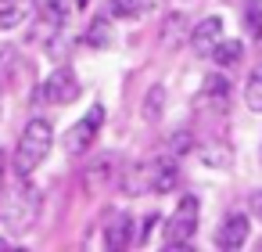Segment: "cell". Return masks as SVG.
Listing matches in <instances>:
<instances>
[{
	"instance_id": "cell-11",
	"label": "cell",
	"mask_w": 262,
	"mask_h": 252,
	"mask_svg": "<svg viewBox=\"0 0 262 252\" xmlns=\"http://www.w3.org/2000/svg\"><path fill=\"white\" fill-rule=\"evenodd\" d=\"M129 241H133V216L115 212L104 227V245L108 248H129Z\"/></svg>"
},
{
	"instance_id": "cell-27",
	"label": "cell",
	"mask_w": 262,
	"mask_h": 252,
	"mask_svg": "<svg viewBox=\"0 0 262 252\" xmlns=\"http://www.w3.org/2000/svg\"><path fill=\"white\" fill-rule=\"evenodd\" d=\"M0 252H15V245H8L4 238H0Z\"/></svg>"
},
{
	"instance_id": "cell-5",
	"label": "cell",
	"mask_w": 262,
	"mask_h": 252,
	"mask_svg": "<svg viewBox=\"0 0 262 252\" xmlns=\"http://www.w3.org/2000/svg\"><path fill=\"white\" fill-rule=\"evenodd\" d=\"M79 76L69 69V65H61V69H54L51 76H47V83H43V101L47 105H72L76 98H79Z\"/></svg>"
},
{
	"instance_id": "cell-10",
	"label": "cell",
	"mask_w": 262,
	"mask_h": 252,
	"mask_svg": "<svg viewBox=\"0 0 262 252\" xmlns=\"http://www.w3.org/2000/svg\"><path fill=\"white\" fill-rule=\"evenodd\" d=\"M115 177H119V159H115L112 151L97 155V159L86 166V184H90V187H108Z\"/></svg>"
},
{
	"instance_id": "cell-17",
	"label": "cell",
	"mask_w": 262,
	"mask_h": 252,
	"mask_svg": "<svg viewBox=\"0 0 262 252\" xmlns=\"http://www.w3.org/2000/svg\"><path fill=\"white\" fill-rule=\"evenodd\" d=\"M201 159L215 169H226V166H233V148L230 144H201Z\"/></svg>"
},
{
	"instance_id": "cell-14",
	"label": "cell",
	"mask_w": 262,
	"mask_h": 252,
	"mask_svg": "<svg viewBox=\"0 0 262 252\" xmlns=\"http://www.w3.org/2000/svg\"><path fill=\"white\" fill-rule=\"evenodd\" d=\"M208 58H212L215 65H223V69H233V65L244 58V44H241V40H219Z\"/></svg>"
},
{
	"instance_id": "cell-23",
	"label": "cell",
	"mask_w": 262,
	"mask_h": 252,
	"mask_svg": "<svg viewBox=\"0 0 262 252\" xmlns=\"http://www.w3.org/2000/svg\"><path fill=\"white\" fill-rule=\"evenodd\" d=\"M190 148H194V137H190L187 130H180L176 137H169V151H172V155H183V151H190Z\"/></svg>"
},
{
	"instance_id": "cell-12",
	"label": "cell",
	"mask_w": 262,
	"mask_h": 252,
	"mask_svg": "<svg viewBox=\"0 0 262 252\" xmlns=\"http://www.w3.org/2000/svg\"><path fill=\"white\" fill-rule=\"evenodd\" d=\"M119 184H122L126 195H144V191H151V162H147V166H126L122 177H119Z\"/></svg>"
},
{
	"instance_id": "cell-2",
	"label": "cell",
	"mask_w": 262,
	"mask_h": 252,
	"mask_svg": "<svg viewBox=\"0 0 262 252\" xmlns=\"http://www.w3.org/2000/svg\"><path fill=\"white\" fill-rule=\"evenodd\" d=\"M198 220H201V205H198V198H194V195H183L180 205H176V212L165 220V241H169V248L183 252L187 241H190L194 230H198Z\"/></svg>"
},
{
	"instance_id": "cell-24",
	"label": "cell",
	"mask_w": 262,
	"mask_h": 252,
	"mask_svg": "<svg viewBox=\"0 0 262 252\" xmlns=\"http://www.w3.org/2000/svg\"><path fill=\"white\" fill-rule=\"evenodd\" d=\"M8 69H11V51H4V54H0V87L8 83Z\"/></svg>"
},
{
	"instance_id": "cell-19",
	"label": "cell",
	"mask_w": 262,
	"mask_h": 252,
	"mask_svg": "<svg viewBox=\"0 0 262 252\" xmlns=\"http://www.w3.org/2000/svg\"><path fill=\"white\" fill-rule=\"evenodd\" d=\"M244 101H248V108H251V112H262V65H255V72L248 76Z\"/></svg>"
},
{
	"instance_id": "cell-21",
	"label": "cell",
	"mask_w": 262,
	"mask_h": 252,
	"mask_svg": "<svg viewBox=\"0 0 262 252\" xmlns=\"http://www.w3.org/2000/svg\"><path fill=\"white\" fill-rule=\"evenodd\" d=\"M180 33H183V15H176V11H172V15L165 18V26H162V44H165V47H169V44L176 47Z\"/></svg>"
},
{
	"instance_id": "cell-13",
	"label": "cell",
	"mask_w": 262,
	"mask_h": 252,
	"mask_svg": "<svg viewBox=\"0 0 262 252\" xmlns=\"http://www.w3.org/2000/svg\"><path fill=\"white\" fill-rule=\"evenodd\" d=\"M140 115H144V123H158V119L165 115V87H162V83H155V87L144 94Z\"/></svg>"
},
{
	"instance_id": "cell-25",
	"label": "cell",
	"mask_w": 262,
	"mask_h": 252,
	"mask_svg": "<svg viewBox=\"0 0 262 252\" xmlns=\"http://www.w3.org/2000/svg\"><path fill=\"white\" fill-rule=\"evenodd\" d=\"M155 220H158V216H147V220L140 223V230H137V238H140V241H147V234H151V227H155Z\"/></svg>"
},
{
	"instance_id": "cell-26",
	"label": "cell",
	"mask_w": 262,
	"mask_h": 252,
	"mask_svg": "<svg viewBox=\"0 0 262 252\" xmlns=\"http://www.w3.org/2000/svg\"><path fill=\"white\" fill-rule=\"evenodd\" d=\"M248 205H251V212H255V216L262 220V187H258V191L251 195V202H248Z\"/></svg>"
},
{
	"instance_id": "cell-22",
	"label": "cell",
	"mask_w": 262,
	"mask_h": 252,
	"mask_svg": "<svg viewBox=\"0 0 262 252\" xmlns=\"http://www.w3.org/2000/svg\"><path fill=\"white\" fill-rule=\"evenodd\" d=\"M144 4H147V0H112V8H115L119 18H133V15H140Z\"/></svg>"
},
{
	"instance_id": "cell-8",
	"label": "cell",
	"mask_w": 262,
	"mask_h": 252,
	"mask_svg": "<svg viewBox=\"0 0 262 252\" xmlns=\"http://www.w3.org/2000/svg\"><path fill=\"white\" fill-rule=\"evenodd\" d=\"M248 234H251V223H248V216H241V212H230V216L219 223V230H215V245H219V248H241V245L248 241Z\"/></svg>"
},
{
	"instance_id": "cell-28",
	"label": "cell",
	"mask_w": 262,
	"mask_h": 252,
	"mask_svg": "<svg viewBox=\"0 0 262 252\" xmlns=\"http://www.w3.org/2000/svg\"><path fill=\"white\" fill-rule=\"evenodd\" d=\"M4 162H8V159H4V151H0V173H4Z\"/></svg>"
},
{
	"instance_id": "cell-7",
	"label": "cell",
	"mask_w": 262,
	"mask_h": 252,
	"mask_svg": "<svg viewBox=\"0 0 262 252\" xmlns=\"http://www.w3.org/2000/svg\"><path fill=\"white\" fill-rule=\"evenodd\" d=\"M219 40H223V18H219V15L201 18V22L194 26V33H190V47H194V54H201V58H208Z\"/></svg>"
},
{
	"instance_id": "cell-4",
	"label": "cell",
	"mask_w": 262,
	"mask_h": 252,
	"mask_svg": "<svg viewBox=\"0 0 262 252\" xmlns=\"http://www.w3.org/2000/svg\"><path fill=\"white\" fill-rule=\"evenodd\" d=\"M230 101H233V83H230L226 76H219V72H212V76L201 83V90H198V108H201V112L223 115V112L230 108Z\"/></svg>"
},
{
	"instance_id": "cell-16",
	"label": "cell",
	"mask_w": 262,
	"mask_h": 252,
	"mask_svg": "<svg viewBox=\"0 0 262 252\" xmlns=\"http://www.w3.org/2000/svg\"><path fill=\"white\" fill-rule=\"evenodd\" d=\"M22 18H26V4H22V0H0V33L18 29Z\"/></svg>"
},
{
	"instance_id": "cell-3",
	"label": "cell",
	"mask_w": 262,
	"mask_h": 252,
	"mask_svg": "<svg viewBox=\"0 0 262 252\" xmlns=\"http://www.w3.org/2000/svg\"><path fill=\"white\" fill-rule=\"evenodd\" d=\"M36 216H40V195H36L33 187H18V191L11 195L8 209H4L8 230H11V234H26V230L36 223Z\"/></svg>"
},
{
	"instance_id": "cell-20",
	"label": "cell",
	"mask_w": 262,
	"mask_h": 252,
	"mask_svg": "<svg viewBox=\"0 0 262 252\" xmlns=\"http://www.w3.org/2000/svg\"><path fill=\"white\" fill-rule=\"evenodd\" d=\"M244 29H248V36L262 40V0H248V11H244Z\"/></svg>"
},
{
	"instance_id": "cell-15",
	"label": "cell",
	"mask_w": 262,
	"mask_h": 252,
	"mask_svg": "<svg viewBox=\"0 0 262 252\" xmlns=\"http://www.w3.org/2000/svg\"><path fill=\"white\" fill-rule=\"evenodd\" d=\"M33 8L51 26H65V18H69V0H33Z\"/></svg>"
},
{
	"instance_id": "cell-18",
	"label": "cell",
	"mask_w": 262,
	"mask_h": 252,
	"mask_svg": "<svg viewBox=\"0 0 262 252\" xmlns=\"http://www.w3.org/2000/svg\"><path fill=\"white\" fill-rule=\"evenodd\" d=\"M86 44L97 47V51L112 47V22H108V18H94L90 29H86Z\"/></svg>"
},
{
	"instance_id": "cell-1",
	"label": "cell",
	"mask_w": 262,
	"mask_h": 252,
	"mask_svg": "<svg viewBox=\"0 0 262 252\" xmlns=\"http://www.w3.org/2000/svg\"><path fill=\"white\" fill-rule=\"evenodd\" d=\"M51 144H54V126L47 119H29L22 137H18V144H15V159H11L15 173L33 177L40 169V162L51 155Z\"/></svg>"
},
{
	"instance_id": "cell-6",
	"label": "cell",
	"mask_w": 262,
	"mask_h": 252,
	"mask_svg": "<svg viewBox=\"0 0 262 252\" xmlns=\"http://www.w3.org/2000/svg\"><path fill=\"white\" fill-rule=\"evenodd\" d=\"M101 123H104V108H101V105H94V108H90V115H86V119H79V123L65 133V141H61V144H65V151H69V155H86V148L94 144V137H97V130H101Z\"/></svg>"
},
{
	"instance_id": "cell-9",
	"label": "cell",
	"mask_w": 262,
	"mask_h": 252,
	"mask_svg": "<svg viewBox=\"0 0 262 252\" xmlns=\"http://www.w3.org/2000/svg\"><path fill=\"white\" fill-rule=\"evenodd\" d=\"M176 184H180V162H176V155L172 159H155L151 162V191L155 195H165Z\"/></svg>"
}]
</instances>
